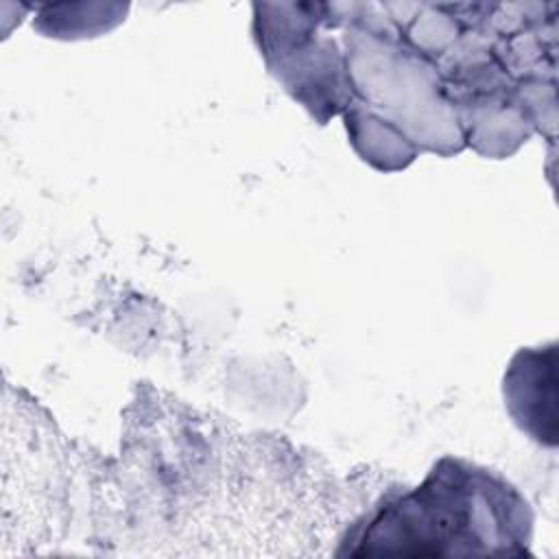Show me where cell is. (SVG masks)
I'll return each mask as SVG.
<instances>
[{
    "label": "cell",
    "instance_id": "cell-2",
    "mask_svg": "<svg viewBox=\"0 0 559 559\" xmlns=\"http://www.w3.org/2000/svg\"><path fill=\"white\" fill-rule=\"evenodd\" d=\"M511 417L537 441L555 443V349H522L504 376Z\"/></svg>",
    "mask_w": 559,
    "mask_h": 559
},
{
    "label": "cell",
    "instance_id": "cell-1",
    "mask_svg": "<svg viewBox=\"0 0 559 559\" xmlns=\"http://www.w3.org/2000/svg\"><path fill=\"white\" fill-rule=\"evenodd\" d=\"M528 537V504L513 487L441 459L417 489L378 511L354 555H518Z\"/></svg>",
    "mask_w": 559,
    "mask_h": 559
}]
</instances>
